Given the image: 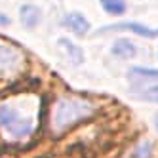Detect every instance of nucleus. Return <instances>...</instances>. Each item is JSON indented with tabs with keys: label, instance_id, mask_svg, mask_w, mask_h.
Returning <instances> with one entry per match:
<instances>
[{
	"label": "nucleus",
	"instance_id": "nucleus-6",
	"mask_svg": "<svg viewBox=\"0 0 158 158\" xmlns=\"http://www.w3.org/2000/svg\"><path fill=\"white\" fill-rule=\"evenodd\" d=\"M19 19H21V23H23V27L27 29H35L38 23H40V10L36 6H32V4H25V6H21L19 10Z\"/></svg>",
	"mask_w": 158,
	"mask_h": 158
},
{
	"label": "nucleus",
	"instance_id": "nucleus-3",
	"mask_svg": "<svg viewBox=\"0 0 158 158\" xmlns=\"http://www.w3.org/2000/svg\"><path fill=\"white\" fill-rule=\"evenodd\" d=\"M25 57L21 50L8 42H0V78H12L23 71Z\"/></svg>",
	"mask_w": 158,
	"mask_h": 158
},
{
	"label": "nucleus",
	"instance_id": "nucleus-5",
	"mask_svg": "<svg viewBox=\"0 0 158 158\" xmlns=\"http://www.w3.org/2000/svg\"><path fill=\"white\" fill-rule=\"evenodd\" d=\"M103 31H131L135 32V35H139V36H145V38H154L158 36V29H149V27H145L141 23H120V25H110L107 29H101V32Z\"/></svg>",
	"mask_w": 158,
	"mask_h": 158
},
{
	"label": "nucleus",
	"instance_id": "nucleus-2",
	"mask_svg": "<svg viewBox=\"0 0 158 158\" xmlns=\"http://www.w3.org/2000/svg\"><path fill=\"white\" fill-rule=\"evenodd\" d=\"M0 130L10 139H25L35 130V120L19 107L2 103L0 105Z\"/></svg>",
	"mask_w": 158,
	"mask_h": 158
},
{
	"label": "nucleus",
	"instance_id": "nucleus-13",
	"mask_svg": "<svg viewBox=\"0 0 158 158\" xmlns=\"http://www.w3.org/2000/svg\"><path fill=\"white\" fill-rule=\"evenodd\" d=\"M0 23H4V25H6V23H8V19H6V17H2V15H0Z\"/></svg>",
	"mask_w": 158,
	"mask_h": 158
},
{
	"label": "nucleus",
	"instance_id": "nucleus-12",
	"mask_svg": "<svg viewBox=\"0 0 158 158\" xmlns=\"http://www.w3.org/2000/svg\"><path fill=\"white\" fill-rule=\"evenodd\" d=\"M141 99L145 101H152V103H158V86H151L141 92Z\"/></svg>",
	"mask_w": 158,
	"mask_h": 158
},
{
	"label": "nucleus",
	"instance_id": "nucleus-9",
	"mask_svg": "<svg viewBox=\"0 0 158 158\" xmlns=\"http://www.w3.org/2000/svg\"><path fill=\"white\" fill-rule=\"evenodd\" d=\"M130 78H135V82L156 80V78H158V71L156 69H141V67H135V69L130 71Z\"/></svg>",
	"mask_w": 158,
	"mask_h": 158
},
{
	"label": "nucleus",
	"instance_id": "nucleus-7",
	"mask_svg": "<svg viewBox=\"0 0 158 158\" xmlns=\"http://www.w3.org/2000/svg\"><path fill=\"white\" fill-rule=\"evenodd\" d=\"M135 52L137 50H135L133 42L128 40V38H120V40H116L112 44V55H116L120 59H131L135 55Z\"/></svg>",
	"mask_w": 158,
	"mask_h": 158
},
{
	"label": "nucleus",
	"instance_id": "nucleus-14",
	"mask_svg": "<svg viewBox=\"0 0 158 158\" xmlns=\"http://www.w3.org/2000/svg\"><path fill=\"white\" fill-rule=\"evenodd\" d=\"M154 126H156V130H158V114H156V118H154Z\"/></svg>",
	"mask_w": 158,
	"mask_h": 158
},
{
	"label": "nucleus",
	"instance_id": "nucleus-10",
	"mask_svg": "<svg viewBox=\"0 0 158 158\" xmlns=\"http://www.w3.org/2000/svg\"><path fill=\"white\" fill-rule=\"evenodd\" d=\"M101 8L110 15H122L126 12V0H101Z\"/></svg>",
	"mask_w": 158,
	"mask_h": 158
},
{
	"label": "nucleus",
	"instance_id": "nucleus-11",
	"mask_svg": "<svg viewBox=\"0 0 158 158\" xmlns=\"http://www.w3.org/2000/svg\"><path fill=\"white\" fill-rule=\"evenodd\" d=\"M151 152H152V145H151V141L143 139V141L133 149L131 158H151Z\"/></svg>",
	"mask_w": 158,
	"mask_h": 158
},
{
	"label": "nucleus",
	"instance_id": "nucleus-1",
	"mask_svg": "<svg viewBox=\"0 0 158 158\" xmlns=\"http://www.w3.org/2000/svg\"><path fill=\"white\" fill-rule=\"evenodd\" d=\"M92 114H94L92 103H88L84 99H78V97H61L55 101V105L52 109L50 126L55 133H61L67 128H71L73 124L80 122Z\"/></svg>",
	"mask_w": 158,
	"mask_h": 158
},
{
	"label": "nucleus",
	"instance_id": "nucleus-4",
	"mask_svg": "<svg viewBox=\"0 0 158 158\" xmlns=\"http://www.w3.org/2000/svg\"><path fill=\"white\" fill-rule=\"evenodd\" d=\"M63 25L67 29H71L74 35L78 36H84L86 32L89 31V23H88V19L82 15V14H78V12H73V14H67L65 19H63Z\"/></svg>",
	"mask_w": 158,
	"mask_h": 158
},
{
	"label": "nucleus",
	"instance_id": "nucleus-8",
	"mask_svg": "<svg viewBox=\"0 0 158 158\" xmlns=\"http://www.w3.org/2000/svg\"><path fill=\"white\" fill-rule=\"evenodd\" d=\"M59 46L63 48L65 55L69 57V61H71V63H74V65H80V63L84 61V53H82V50L78 48L76 44H73L69 38H59Z\"/></svg>",
	"mask_w": 158,
	"mask_h": 158
}]
</instances>
